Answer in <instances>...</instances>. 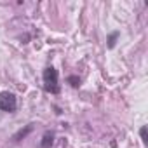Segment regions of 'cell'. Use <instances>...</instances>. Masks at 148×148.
<instances>
[{
  "label": "cell",
  "instance_id": "cell-1",
  "mask_svg": "<svg viewBox=\"0 0 148 148\" xmlns=\"http://www.w3.org/2000/svg\"><path fill=\"white\" fill-rule=\"evenodd\" d=\"M44 89L51 94H59L61 87H59V75H58V70L54 66H47L44 70Z\"/></svg>",
  "mask_w": 148,
  "mask_h": 148
},
{
  "label": "cell",
  "instance_id": "cell-2",
  "mask_svg": "<svg viewBox=\"0 0 148 148\" xmlns=\"http://www.w3.org/2000/svg\"><path fill=\"white\" fill-rule=\"evenodd\" d=\"M18 108V98L16 94L9 92V91H2L0 92V112H7L12 113Z\"/></svg>",
  "mask_w": 148,
  "mask_h": 148
},
{
  "label": "cell",
  "instance_id": "cell-3",
  "mask_svg": "<svg viewBox=\"0 0 148 148\" xmlns=\"http://www.w3.org/2000/svg\"><path fill=\"white\" fill-rule=\"evenodd\" d=\"M33 131V124H28V125H25V127H21L18 132H14V136H12V141L14 143H18V141H21V139H25L30 132Z\"/></svg>",
  "mask_w": 148,
  "mask_h": 148
},
{
  "label": "cell",
  "instance_id": "cell-4",
  "mask_svg": "<svg viewBox=\"0 0 148 148\" xmlns=\"http://www.w3.org/2000/svg\"><path fill=\"white\" fill-rule=\"evenodd\" d=\"M54 145V132L52 131H45L42 139H40V148H51Z\"/></svg>",
  "mask_w": 148,
  "mask_h": 148
},
{
  "label": "cell",
  "instance_id": "cell-5",
  "mask_svg": "<svg viewBox=\"0 0 148 148\" xmlns=\"http://www.w3.org/2000/svg\"><path fill=\"white\" fill-rule=\"evenodd\" d=\"M119 37H120V33H119V32H112V33L108 35V40H106V42H108V44H106V45H108V49H113V47H115V44H117Z\"/></svg>",
  "mask_w": 148,
  "mask_h": 148
},
{
  "label": "cell",
  "instance_id": "cell-6",
  "mask_svg": "<svg viewBox=\"0 0 148 148\" xmlns=\"http://www.w3.org/2000/svg\"><path fill=\"white\" fill-rule=\"evenodd\" d=\"M66 82H68V84H70L71 87H79V86H80V79H79L77 75H68Z\"/></svg>",
  "mask_w": 148,
  "mask_h": 148
},
{
  "label": "cell",
  "instance_id": "cell-7",
  "mask_svg": "<svg viewBox=\"0 0 148 148\" xmlns=\"http://www.w3.org/2000/svg\"><path fill=\"white\" fill-rule=\"evenodd\" d=\"M139 136H141V141L146 145V143H148V132H146V125H143V127L139 129Z\"/></svg>",
  "mask_w": 148,
  "mask_h": 148
}]
</instances>
